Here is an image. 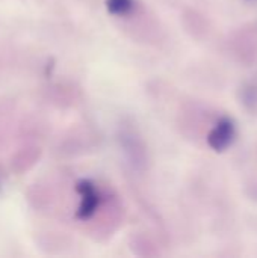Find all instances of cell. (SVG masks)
<instances>
[{
	"label": "cell",
	"mask_w": 257,
	"mask_h": 258,
	"mask_svg": "<svg viewBox=\"0 0 257 258\" xmlns=\"http://www.w3.org/2000/svg\"><path fill=\"white\" fill-rule=\"evenodd\" d=\"M117 142L124 159L127 160L129 166L135 172L142 174L148 169L150 166L148 148L139 127L132 118L124 116L120 119L117 125Z\"/></svg>",
	"instance_id": "1"
},
{
	"label": "cell",
	"mask_w": 257,
	"mask_h": 258,
	"mask_svg": "<svg viewBox=\"0 0 257 258\" xmlns=\"http://www.w3.org/2000/svg\"><path fill=\"white\" fill-rule=\"evenodd\" d=\"M94 216H98V221L92 224L91 233L94 234L95 240H105L109 239L120 228L124 218V212L120 206V201L108 194L101 207Z\"/></svg>",
	"instance_id": "2"
},
{
	"label": "cell",
	"mask_w": 257,
	"mask_h": 258,
	"mask_svg": "<svg viewBox=\"0 0 257 258\" xmlns=\"http://www.w3.org/2000/svg\"><path fill=\"white\" fill-rule=\"evenodd\" d=\"M98 145V135L88 127L71 128L58 144L56 151L62 157H76L94 151Z\"/></svg>",
	"instance_id": "3"
},
{
	"label": "cell",
	"mask_w": 257,
	"mask_h": 258,
	"mask_svg": "<svg viewBox=\"0 0 257 258\" xmlns=\"http://www.w3.org/2000/svg\"><path fill=\"white\" fill-rule=\"evenodd\" d=\"M76 192L80 197L76 210V219L80 222H89L101 207L108 194H105L92 180L86 178H82L76 183Z\"/></svg>",
	"instance_id": "4"
},
{
	"label": "cell",
	"mask_w": 257,
	"mask_h": 258,
	"mask_svg": "<svg viewBox=\"0 0 257 258\" xmlns=\"http://www.w3.org/2000/svg\"><path fill=\"white\" fill-rule=\"evenodd\" d=\"M208 145L215 153H224L236 141V124L230 116H221L209 132Z\"/></svg>",
	"instance_id": "5"
},
{
	"label": "cell",
	"mask_w": 257,
	"mask_h": 258,
	"mask_svg": "<svg viewBox=\"0 0 257 258\" xmlns=\"http://www.w3.org/2000/svg\"><path fill=\"white\" fill-rule=\"evenodd\" d=\"M42 150L39 145L27 142L21 145L9 159V168L15 175H23L29 172L41 159Z\"/></svg>",
	"instance_id": "6"
},
{
	"label": "cell",
	"mask_w": 257,
	"mask_h": 258,
	"mask_svg": "<svg viewBox=\"0 0 257 258\" xmlns=\"http://www.w3.org/2000/svg\"><path fill=\"white\" fill-rule=\"evenodd\" d=\"M45 97L48 103H52L53 106L59 109H67L77 103V100L80 98V89L73 83L58 82L47 88Z\"/></svg>",
	"instance_id": "7"
},
{
	"label": "cell",
	"mask_w": 257,
	"mask_h": 258,
	"mask_svg": "<svg viewBox=\"0 0 257 258\" xmlns=\"http://www.w3.org/2000/svg\"><path fill=\"white\" fill-rule=\"evenodd\" d=\"M26 198L36 212H47L48 209L53 207V203H55V194L52 187L42 183L32 184L26 194Z\"/></svg>",
	"instance_id": "8"
},
{
	"label": "cell",
	"mask_w": 257,
	"mask_h": 258,
	"mask_svg": "<svg viewBox=\"0 0 257 258\" xmlns=\"http://www.w3.org/2000/svg\"><path fill=\"white\" fill-rule=\"evenodd\" d=\"M129 245H130L132 252L138 257H153L158 254V249H156V245L153 243V240L148 236L141 234V233L133 234Z\"/></svg>",
	"instance_id": "9"
},
{
	"label": "cell",
	"mask_w": 257,
	"mask_h": 258,
	"mask_svg": "<svg viewBox=\"0 0 257 258\" xmlns=\"http://www.w3.org/2000/svg\"><path fill=\"white\" fill-rule=\"evenodd\" d=\"M106 11L118 18L129 17L136 11L138 2L136 0H105Z\"/></svg>",
	"instance_id": "10"
},
{
	"label": "cell",
	"mask_w": 257,
	"mask_h": 258,
	"mask_svg": "<svg viewBox=\"0 0 257 258\" xmlns=\"http://www.w3.org/2000/svg\"><path fill=\"white\" fill-rule=\"evenodd\" d=\"M14 113V104L6 100H0V144L8 138L11 128V116Z\"/></svg>",
	"instance_id": "11"
},
{
	"label": "cell",
	"mask_w": 257,
	"mask_h": 258,
	"mask_svg": "<svg viewBox=\"0 0 257 258\" xmlns=\"http://www.w3.org/2000/svg\"><path fill=\"white\" fill-rule=\"evenodd\" d=\"M5 184H6V174H5V169H3V166L0 165V194H3Z\"/></svg>",
	"instance_id": "12"
}]
</instances>
